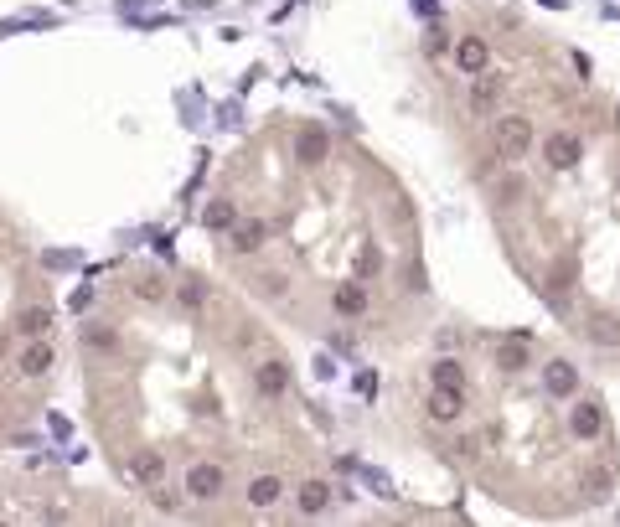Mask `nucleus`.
Wrapping results in <instances>:
<instances>
[{"mask_svg":"<svg viewBox=\"0 0 620 527\" xmlns=\"http://www.w3.org/2000/svg\"><path fill=\"white\" fill-rule=\"evenodd\" d=\"M88 429L109 471L176 522L331 507L321 424L285 336L223 274L119 259L73 326Z\"/></svg>","mask_w":620,"mask_h":527,"instance_id":"1","label":"nucleus"},{"mask_svg":"<svg viewBox=\"0 0 620 527\" xmlns=\"http://www.w3.org/2000/svg\"><path fill=\"white\" fill-rule=\"evenodd\" d=\"M491 228L569 341L620 362V114L584 62L496 0L429 37Z\"/></svg>","mask_w":620,"mask_h":527,"instance_id":"2","label":"nucleus"},{"mask_svg":"<svg viewBox=\"0 0 620 527\" xmlns=\"http://www.w3.org/2000/svg\"><path fill=\"white\" fill-rule=\"evenodd\" d=\"M202 238L212 274L285 331L341 352H398L429 331L434 295L409 186L321 114L279 109L228 145Z\"/></svg>","mask_w":620,"mask_h":527,"instance_id":"3","label":"nucleus"},{"mask_svg":"<svg viewBox=\"0 0 620 527\" xmlns=\"http://www.w3.org/2000/svg\"><path fill=\"white\" fill-rule=\"evenodd\" d=\"M403 367L409 434L481 496L527 517H579L620 486L605 393L538 331H424Z\"/></svg>","mask_w":620,"mask_h":527,"instance_id":"4","label":"nucleus"},{"mask_svg":"<svg viewBox=\"0 0 620 527\" xmlns=\"http://www.w3.org/2000/svg\"><path fill=\"white\" fill-rule=\"evenodd\" d=\"M62 372V305L37 243L0 212V445L47 414Z\"/></svg>","mask_w":620,"mask_h":527,"instance_id":"5","label":"nucleus"}]
</instances>
